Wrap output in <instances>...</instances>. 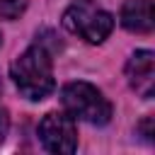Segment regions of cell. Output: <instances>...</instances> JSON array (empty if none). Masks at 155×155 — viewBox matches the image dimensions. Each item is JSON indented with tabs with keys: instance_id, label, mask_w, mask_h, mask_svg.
I'll return each instance as SVG.
<instances>
[{
	"instance_id": "10",
	"label": "cell",
	"mask_w": 155,
	"mask_h": 155,
	"mask_svg": "<svg viewBox=\"0 0 155 155\" xmlns=\"http://www.w3.org/2000/svg\"><path fill=\"white\" fill-rule=\"evenodd\" d=\"M0 41H2V39H0Z\"/></svg>"
},
{
	"instance_id": "9",
	"label": "cell",
	"mask_w": 155,
	"mask_h": 155,
	"mask_svg": "<svg viewBox=\"0 0 155 155\" xmlns=\"http://www.w3.org/2000/svg\"><path fill=\"white\" fill-rule=\"evenodd\" d=\"M7 128H10V119H7V114L0 109V143L5 140V136H7Z\"/></svg>"
},
{
	"instance_id": "6",
	"label": "cell",
	"mask_w": 155,
	"mask_h": 155,
	"mask_svg": "<svg viewBox=\"0 0 155 155\" xmlns=\"http://www.w3.org/2000/svg\"><path fill=\"white\" fill-rule=\"evenodd\" d=\"M121 24L128 31L136 34H150L153 31V2L150 0H126L121 7Z\"/></svg>"
},
{
	"instance_id": "3",
	"label": "cell",
	"mask_w": 155,
	"mask_h": 155,
	"mask_svg": "<svg viewBox=\"0 0 155 155\" xmlns=\"http://www.w3.org/2000/svg\"><path fill=\"white\" fill-rule=\"evenodd\" d=\"M63 27L87 44H102L114 29V17L92 0H78L65 10Z\"/></svg>"
},
{
	"instance_id": "8",
	"label": "cell",
	"mask_w": 155,
	"mask_h": 155,
	"mask_svg": "<svg viewBox=\"0 0 155 155\" xmlns=\"http://www.w3.org/2000/svg\"><path fill=\"white\" fill-rule=\"evenodd\" d=\"M138 131L145 140H153V116H145L140 124H138Z\"/></svg>"
},
{
	"instance_id": "7",
	"label": "cell",
	"mask_w": 155,
	"mask_h": 155,
	"mask_svg": "<svg viewBox=\"0 0 155 155\" xmlns=\"http://www.w3.org/2000/svg\"><path fill=\"white\" fill-rule=\"evenodd\" d=\"M27 10V0H0V17L2 19H17Z\"/></svg>"
},
{
	"instance_id": "2",
	"label": "cell",
	"mask_w": 155,
	"mask_h": 155,
	"mask_svg": "<svg viewBox=\"0 0 155 155\" xmlns=\"http://www.w3.org/2000/svg\"><path fill=\"white\" fill-rule=\"evenodd\" d=\"M63 107L73 119L87 121L92 126H104L111 119V104L109 99L90 82H68L61 92Z\"/></svg>"
},
{
	"instance_id": "5",
	"label": "cell",
	"mask_w": 155,
	"mask_h": 155,
	"mask_svg": "<svg viewBox=\"0 0 155 155\" xmlns=\"http://www.w3.org/2000/svg\"><path fill=\"white\" fill-rule=\"evenodd\" d=\"M128 85L145 99L153 97L155 90V53L153 51H136L126 63Z\"/></svg>"
},
{
	"instance_id": "4",
	"label": "cell",
	"mask_w": 155,
	"mask_h": 155,
	"mask_svg": "<svg viewBox=\"0 0 155 155\" xmlns=\"http://www.w3.org/2000/svg\"><path fill=\"white\" fill-rule=\"evenodd\" d=\"M39 136L46 150L51 153H63L70 155L78 148V133H75V121L68 114L51 111L41 119L39 124Z\"/></svg>"
},
{
	"instance_id": "1",
	"label": "cell",
	"mask_w": 155,
	"mask_h": 155,
	"mask_svg": "<svg viewBox=\"0 0 155 155\" xmlns=\"http://www.w3.org/2000/svg\"><path fill=\"white\" fill-rule=\"evenodd\" d=\"M10 73H12L17 90L22 92V97H27L31 102H41L44 97H48L53 92V85H56L53 63H51V53L41 44L29 46L22 56H17Z\"/></svg>"
}]
</instances>
